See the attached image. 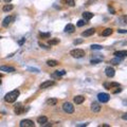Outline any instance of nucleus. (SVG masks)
<instances>
[{
  "instance_id": "obj_1",
  "label": "nucleus",
  "mask_w": 127,
  "mask_h": 127,
  "mask_svg": "<svg viewBox=\"0 0 127 127\" xmlns=\"http://www.w3.org/2000/svg\"><path fill=\"white\" fill-rule=\"evenodd\" d=\"M19 94H20V91L19 90H13V91H11L9 92V93H6L5 94V96H4V101L6 103H14L16 100H17V97L19 96Z\"/></svg>"
},
{
  "instance_id": "obj_2",
  "label": "nucleus",
  "mask_w": 127,
  "mask_h": 127,
  "mask_svg": "<svg viewBox=\"0 0 127 127\" xmlns=\"http://www.w3.org/2000/svg\"><path fill=\"white\" fill-rule=\"evenodd\" d=\"M70 55L74 58H82L85 56V51L82 49H74L70 51Z\"/></svg>"
},
{
  "instance_id": "obj_3",
  "label": "nucleus",
  "mask_w": 127,
  "mask_h": 127,
  "mask_svg": "<svg viewBox=\"0 0 127 127\" xmlns=\"http://www.w3.org/2000/svg\"><path fill=\"white\" fill-rule=\"evenodd\" d=\"M63 109L66 113H73L74 112V106L69 102H66L63 104Z\"/></svg>"
},
{
  "instance_id": "obj_4",
  "label": "nucleus",
  "mask_w": 127,
  "mask_h": 127,
  "mask_svg": "<svg viewBox=\"0 0 127 127\" xmlns=\"http://www.w3.org/2000/svg\"><path fill=\"white\" fill-rule=\"evenodd\" d=\"M97 100L101 103H107L110 100V95L108 93H105V92H101L97 94Z\"/></svg>"
},
{
  "instance_id": "obj_5",
  "label": "nucleus",
  "mask_w": 127,
  "mask_h": 127,
  "mask_svg": "<svg viewBox=\"0 0 127 127\" xmlns=\"http://www.w3.org/2000/svg\"><path fill=\"white\" fill-rule=\"evenodd\" d=\"M19 126L20 127H34V126H35V124H34V122L32 120H28V119H25V120H22L20 122Z\"/></svg>"
},
{
  "instance_id": "obj_6",
  "label": "nucleus",
  "mask_w": 127,
  "mask_h": 127,
  "mask_svg": "<svg viewBox=\"0 0 127 127\" xmlns=\"http://www.w3.org/2000/svg\"><path fill=\"white\" fill-rule=\"evenodd\" d=\"M105 73H106V75L108 76V77H113L114 76V74H115V71H114V69H113L112 67H107L105 69Z\"/></svg>"
},
{
  "instance_id": "obj_7",
  "label": "nucleus",
  "mask_w": 127,
  "mask_h": 127,
  "mask_svg": "<svg viewBox=\"0 0 127 127\" xmlns=\"http://www.w3.org/2000/svg\"><path fill=\"white\" fill-rule=\"evenodd\" d=\"M23 111H25V108H23V106L21 105V104H19V103H18L17 105H15V108H14V112L16 113V114H21V113L23 112Z\"/></svg>"
},
{
  "instance_id": "obj_8",
  "label": "nucleus",
  "mask_w": 127,
  "mask_h": 127,
  "mask_svg": "<svg viewBox=\"0 0 127 127\" xmlns=\"http://www.w3.org/2000/svg\"><path fill=\"white\" fill-rule=\"evenodd\" d=\"M54 85H55V82H54V81H46V82H44V83L40 85V89L49 88V87L54 86Z\"/></svg>"
},
{
  "instance_id": "obj_9",
  "label": "nucleus",
  "mask_w": 127,
  "mask_h": 127,
  "mask_svg": "<svg viewBox=\"0 0 127 127\" xmlns=\"http://www.w3.org/2000/svg\"><path fill=\"white\" fill-rule=\"evenodd\" d=\"M94 33H95V29L91 28V29H88V30L84 31L83 33H82V36H83V37H89V36L93 35Z\"/></svg>"
},
{
  "instance_id": "obj_10",
  "label": "nucleus",
  "mask_w": 127,
  "mask_h": 127,
  "mask_svg": "<svg viewBox=\"0 0 127 127\" xmlns=\"http://www.w3.org/2000/svg\"><path fill=\"white\" fill-rule=\"evenodd\" d=\"M0 71H3V72H15V68L10 67V66H0Z\"/></svg>"
},
{
  "instance_id": "obj_11",
  "label": "nucleus",
  "mask_w": 127,
  "mask_h": 127,
  "mask_svg": "<svg viewBox=\"0 0 127 127\" xmlns=\"http://www.w3.org/2000/svg\"><path fill=\"white\" fill-rule=\"evenodd\" d=\"M84 101H85V96H83V95H76L73 99V102L75 103L76 105H79V104H82V103H84Z\"/></svg>"
},
{
  "instance_id": "obj_12",
  "label": "nucleus",
  "mask_w": 127,
  "mask_h": 127,
  "mask_svg": "<svg viewBox=\"0 0 127 127\" xmlns=\"http://www.w3.org/2000/svg\"><path fill=\"white\" fill-rule=\"evenodd\" d=\"M91 110L93 111V112H100L101 111V106L99 103H96V102H93L91 104Z\"/></svg>"
},
{
  "instance_id": "obj_13",
  "label": "nucleus",
  "mask_w": 127,
  "mask_h": 127,
  "mask_svg": "<svg viewBox=\"0 0 127 127\" xmlns=\"http://www.w3.org/2000/svg\"><path fill=\"white\" fill-rule=\"evenodd\" d=\"M13 20V17H11V16H6V17L3 19V21H2V25L4 26V28H6V26L10 25V23L12 22Z\"/></svg>"
},
{
  "instance_id": "obj_14",
  "label": "nucleus",
  "mask_w": 127,
  "mask_h": 127,
  "mask_svg": "<svg viewBox=\"0 0 127 127\" xmlns=\"http://www.w3.org/2000/svg\"><path fill=\"white\" fill-rule=\"evenodd\" d=\"M47 122H48V118L44 115H41V116H38V118H37V123H38L40 126H42L44 124H46Z\"/></svg>"
},
{
  "instance_id": "obj_15",
  "label": "nucleus",
  "mask_w": 127,
  "mask_h": 127,
  "mask_svg": "<svg viewBox=\"0 0 127 127\" xmlns=\"http://www.w3.org/2000/svg\"><path fill=\"white\" fill-rule=\"evenodd\" d=\"M74 31H75V26H74L73 25L69 23V25H66V28H65V32H67V33H73Z\"/></svg>"
},
{
  "instance_id": "obj_16",
  "label": "nucleus",
  "mask_w": 127,
  "mask_h": 127,
  "mask_svg": "<svg viewBox=\"0 0 127 127\" xmlns=\"http://www.w3.org/2000/svg\"><path fill=\"white\" fill-rule=\"evenodd\" d=\"M113 55H115L116 57L123 58V57H125L127 55V51H126V50H123V51H116V52H114V54H113Z\"/></svg>"
},
{
  "instance_id": "obj_17",
  "label": "nucleus",
  "mask_w": 127,
  "mask_h": 127,
  "mask_svg": "<svg viewBox=\"0 0 127 127\" xmlns=\"http://www.w3.org/2000/svg\"><path fill=\"white\" fill-rule=\"evenodd\" d=\"M66 74V71L65 70H58V71H55L54 73L52 74V77H60V76H63V75H65Z\"/></svg>"
},
{
  "instance_id": "obj_18",
  "label": "nucleus",
  "mask_w": 127,
  "mask_h": 127,
  "mask_svg": "<svg viewBox=\"0 0 127 127\" xmlns=\"http://www.w3.org/2000/svg\"><path fill=\"white\" fill-rule=\"evenodd\" d=\"M82 16H83V18L85 20H89L91 19L92 17H93V13H90V12H84L83 14H82Z\"/></svg>"
},
{
  "instance_id": "obj_19",
  "label": "nucleus",
  "mask_w": 127,
  "mask_h": 127,
  "mask_svg": "<svg viewBox=\"0 0 127 127\" xmlns=\"http://www.w3.org/2000/svg\"><path fill=\"white\" fill-rule=\"evenodd\" d=\"M121 62H122V58L115 56V58H112V59L110 60V64L111 65H113V66H116V65H119Z\"/></svg>"
},
{
  "instance_id": "obj_20",
  "label": "nucleus",
  "mask_w": 127,
  "mask_h": 127,
  "mask_svg": "<svg viewBox=\"0 0 127 127\" xmlns=\"http://www.w3.org/2000/svg\"><path fill=\"white\" fill-rule=\"evenodd\" d=\"M47 65L49 67H55V66L58 65V62L55 59H49V60H47Z\"/></svg>"
},
{
  "instance_id": "obj_21",
  "label": "nucleus",
  "mask_w": 127,
  "mask_h": 127,
  "mask_svg": "<svg viewBox=\"0 0 127 127\" xmlns=\"http://www.w3.org/2000/svg\"><path fill=\"white\" fill-rule=\"evenodd\" d=\"M57 99H48L47 100V104L50 105V106H55L57 104Z\"/></svg>"
},
{
  "instance_id": "obj_22",
  "label": "nucleus",
  "mask_w": 127,
  "mask_h": 127,
  "mask_svg": "<svg viewBox=\"0 0 127 127\" xmlns=\"http://www.w3.org/2000/svg\"><path fill=\"white\" fill-rule=\"evenodd\" d=\"M112 29H110V28H108V29H105L104 31H103V33H102V35L103 36H109L112 34Z\"/></svg>"
},
{
  "instance_id": "obj_23",
  "label": "nucleus",
  "mask_w": 127,
  "mask_h": 127,
  "mask_svg": "<svg viewBox=\"0 0 127 127\" xmlns=\"http://www.w3.org/2000/svg\"><path fill=\"white\" fill-rule=\"evenodd\" d=\"M14 9V6H13V4H5L3 6V12H10V11H12Z\"/></svg>"
},
{
  "instance_id": "obj_24",
  "label": "nucleus",
  "mask_w": 127,
  "mask_h": 127,
  "mask_svg": "<svg viewBox=\"0 0 127 127\" xmlns=\"http://www.w3.org/2000/svg\"><path fill=\"white\" fill-rule=\"evenodd\" d=\"M58 42H59V39L58 38H53V39H50V40L48 41V44H49L50 46H54V44H57Z\"/></svg>"
},
{
  "instance_id": "obj_25",
  "label": "nucleus",
  "mask_w": 127,
  "mask_h": 127,
  "mask_svg": "<svg viewBox=\"0 0 127 127\" xmlns=\"http://www.w3.org/2000/svg\"><path fill=\"white\" fill-rule=\"evenodd\" d=\"M63 2H65V3L67 5H69V6H74V5H75L74 0H63Z\"/></svg>"
},
{
  "instance_id": "obj_26",
  "label": "nucleus",
  "mask_w": 127,
  "mask_h": 127,
  "mask_svg": "<svg viewBox=\"0 0 127 127\" xmlns=\"http://www.w3.org/2000/svg\"><path fill=\"white\" fill-rule=\"evenodd\" d=\"M51 36V34L49 33V32H47V33H39V37H40V38H49V37Z\"/></svg>"
},
{
  "instance_id": "obj_27",
  "label": "nucleus",
  "mask_w": 127,
  "mask_h": 127,
  "mask_svg": "<svg viewBox=\"0 0 127 127\" xmlns=\"http://www.w3.org/2000/svg\"><path fill=\"white\" fill-rule=\"evenodd\" d=\"M90 48H91V50H102L103 49V47L100 46V44H91Z\"/></svg>"
},
{
  "instance_id": "obj_28",
  "label": "nucleus",
  "mask_w": 127,
  "mask_h": 127,
  "mask_svg": "<svg viewBox=\"0 0 127 127\" xmlns=\"http://www.w3.org/2000/svg\"><path fill=\"white\" fill-rule=\"evenodd\" d=\"M101 62H102V58H97V59L96 58H94V59H91V62L90 63H91L92 65H96V64H99Z\"/></svg>"
},
{
  "instance_id": "obj_29",
  "label": "nucleus",
  "mask_w": 127,
  "mask_h": 127,
  "mask_svg": "<svg viewBox=\"0 0 127 127\" xmlns=\"http://www.w3.org/2000/svg\"><path fill=\"white\" fill-rule=\"evenodd\" d=\"M86 21L85 20H83V19H81V20H78L77 21V26H84L85 25H86Z\"/></svg>"
},
{
  "instance_id": "obj_30",
  "label": "nucleus",
  "mask_w": 127,
  "mask_h": 127,
  "mask_svg": "<svg viewBox=\"0 0 127 127\" xmlns=\"http://www.w3.org/2000/svg\"><path fill=\"white\" fill-rule=\"evenodd\" d=\"M28 70H29V71H33V72H35V73H39V70H38V69H36V68H31V67H29Z\"/></svg>"
},
{
  "instance_id": "obj_31",
  "label": "nucleus",
  "mask_w": 127,
  "mask_h": 127,
  "mask_svg": "<svg viewBox=\"0 0 127 127\" xmlns=\"http://www.w3.org/2000/svg\"><path fill=\"white\" fill-rule=\"evenodd\" d=\"M83 41H84L83 39H76V40L73 41V44H82Z\"/></svg>"
},
{
  "instance_id": "obj_32",
  "label": "nucleus",
  "mask_w": 127,
  "mask_h": 127,
  "mask_svg": "<svg viewBox=\"0 0 127 127\" xmlns=\"http://www.w3.org/2000/svg\"><path fill=\"white\" fill-rule=\"evenodd\" d=\"M119 33H122V34H126L127 33V30H123V29H120V30H118Z\"/></svg>"
},
{
  "instance_id": "obj_33",
  "label": "nucleus",
  "mask_w": 127,
  "mask_h": 127,
  "mask_svg": "<svg viewBox=\"0 0 127 127\" xmlns=\"http://www.w3.org/2000/svg\"><path fill=\"white\" fill-rule=\"evenodd\" d=\"M108 9H109V12L111 13V14H115V11L113 10V9H112V7H111V6H109V7H108Z\"/></svg>"
},
{
  "instance_id": "obj_34",
  "label": "nucleus",
  "mask_w": 127,
  "mask_h": 127,
  "mask_svg": "<svg viewBox=\"0 0 127 127\" xmlns=\"http://www.w3.org/2000/svg\"><path fill=\"white\" fill-rule=\"evenodd\" d=\"M122 91V89L120 88V87H118V90H115V91H113V93L116 94V93H119V92H121Z\"/></svg>"
},
{
  "instance_id": "obj_35",
  "label": "nucleus",
  "mask_w": 127,
  "mask_h": 127,
  "mask_svg": "<svg viewBox=\"0 0 127 127\" xmlns=\"http://www.w3.org/2000/svg\"><path fill=\"white\" fill-rule=\"evenodd\" d=\"M122 119H123V120H127V113H124L123 115H122Z\"/></svg>"
},
{
  "instance_id": "obj_36",
  "label": "nucleus",
  "mask_w": 127,
  "mask_h": 127,
  "mask_svg": "<svg viewBox=\"0 0 127 127\" xmlns=\"http://www.w3.org/2000/svg\"><path fill=\"white\" fill-rule=\"evenodd\" d=\"M39 46H40L41 48H44V49H48V47H46V46H44V44H42L41 42H39Z\"/></svg>"
},
{
  "instance_id": "obj_37",
  "label": "nucleus",
  "mask_w": 127,
  "mask_h": 127,
  "mask_svg": "<svg viewBox=\"0 0 127 127\" xmlns=\"http://www.w3.org/2000/svg\"><path fill=\"white\" fill-rule=\"evenodd\" d=\"M25 38H22L21 40H19V44H23V41H25Z\"/></svg>"
},
{
  "instance_id": "obj_38",
  "label": "nucleus",
  "mask_w": 127,
  "mask_h": 127,
  "mask_svg": "<svg viewBox=\"0 0 127 127\" xmlns=\"http://www.w3.org/2000/svg\"><path fill=\"white\" fill-rule=\"evenodd\" d=\"M4 1L6 2V3H9V2H11V1H12V0H4Z\"/></svg>"
},
{
  "instance_id": "obj_39",
  "label": "nucleus",
  "mask_w": 127,
  "mask_h": 127,
  "mask_svg": "<svg viewBox=\"0 0 127 127\" xmlns=\"http://www.w3.org/2000/svg\"><path fill=\"white\" fill-rule=\"evenodd\" d=\"M2 77V74H0V78H1Z\"/></svg>"
},
{
  "instance_id": "obj_40",
  "label": "nucleus",
  "mask_w": 127,
  "mask_h": 127,
  "mask_svg": "<svg viewBox=\"0 0 127 127\" xmlns=\"http://www.w3.org/2000/svg\"><path fill=\"white\" fill-rule=\"evenodd\" d=\"M0 85H1V81H0Z\"/></svg>"
}]
</instances>
